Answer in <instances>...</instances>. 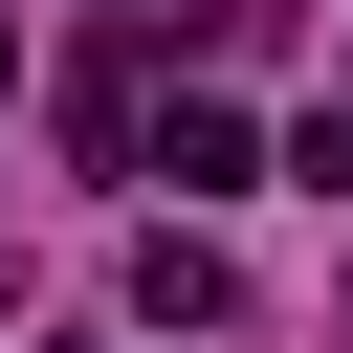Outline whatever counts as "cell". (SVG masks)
<instances>
[{
  "instance_id": "cell-3",
  "label": "cell",
  "mask_w": 353,
  "mask_h": 353,
  "mask_svg": "<svg viewBox=\"0 0 353 353\" xmlns=\"http://www.w3.org/2000/svg\"><path fill=\"white\" fill-rule=\"evenodd\" d=\"M287 176H309V199H353V88H331V110L287 132Z\"/></svg>"
},
{
  "instance_id": "cell-5",
  "label": "cell",
  "mask_w": 353,
  "mask_h": 353,
  "mask_svg": "<svg viewBox=\"0 0 353 353\" xmlns=\"http://www.w3.org/2000/svg\"><path fill=\"white\" fill-rule=\"evenodd\" d=\"M0 88H22V22H0Z\"/></svg>"
},
{
  "instance_id": "cell-1",
  "label": "cell",
  "mask_w": 353,
  "mask_h": 353,
  "mask_svg": "<svg viewBox=\"0 0 353 353\" xmlns=\"http://www.w3.org/2000/svg\"><path fill=\"white\" fill-rule=\"evenodd\" d=\"M110 287H132V331H221V309H243V265H221L199 221H132V265H110Z\"/></svg>"
},
{
  "instance_id": "cell-4",
  "label": "cell",
  "mask_w": 353,
  "mask_h": 353,
  "mask_svg": "<svg viewBox=\"0 0 353 353\" xmlns=\"http://www.w3.org/2000/svg\"><path fill=\"white\" fill-rule=\"evenodd\" d=\"M199 44H287V0H199Z\"/></svg>"
},
{
  "instance_id": "cell-2",
  "label": "cell",
  "mask_w": 353,
  "mask_h": 353,
  "mask_svg": "<svg viewBox=\"0 0 353 353\" xmlns=\"http://www.w3.org/2000/svg\"><path fill=\"white\" fill-rule=\"evenodd\" d=\"M243 154H265V132H243L221 88H176V132H154V176H176V199H243Z\"/></svg>"
}]
</instances>
